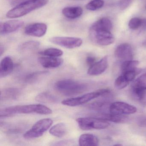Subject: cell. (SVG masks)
Here are the masks:
<instances>
[{
    "instance_id": "obj_1",
    "label": "cell",
    "mask_w": 146,
    "mask_h": 146,
    "mask_svg": "<svg viewBox=\"0 0 146 146\" xmlns=\"http://www.w3.org/2000/svg\"><path fill=\"white\" fill-rule=\"evenodd\" d=\"M52 112V111L50 108L41 104L13 106L1 109V118L11 117L17 113H36L42 115H48L51 114Z\"/></svg>"
},
{
    "instance_id": "obj_2",
    "label": "cell",
    "mask_w": 146,
    "mask_h": 146,
    "mask_svg": "<svg viewBox=\"0 0 146 146\" xmlns=\"http://www.w3.org/2000/svg\"><path fill=\"white\" fill-rule=\"evenodd\" d=\"M48 0H27L11 9L7 13L8 18L14 19L23 17L35 10L46 5Z\"/></svg>"
},
{
    "instance_id": "obj_3",
    "label": "cell",
    "mask_w": 146,
    "mask_h": 146,
    "mask_svg": "<svg viewBox=\"0 0 146 146\" xmlns=\"http://www.w3.org/2000/svg\"><path fill=\"white\" fill-rule=\"evenodd\" d=\"M55 89L66 96L77 95L85 92L88 88L86 84L72 79L60 80L55 84Z\"/></svg>"
},
{
    "instance_id": "obj_4",
    "label": "cell",
    "mask_w": 146,
    "mask_h": 146,
    "mask_svg": "<svg viewBox=\"0 0 146 146\" xmlns=\"http://www.w3.org/2000/svg\"><path fill=\"white\" fill-rule=\"evenodd\" d=\"M111 90L108 89H102L94 92L88 93L83 95L64 100L62 104L68 106L75 107L83 105L88 102L99 97L109 96Z\"/></svg>"
},
{
    "instance_id": "obj_5",
    "label": "cell",
    "mask_w": 146,
    "mask_h": 146,
    "mask_svg": "<svg viewBox=\"0 0 146 146\" xmlns=\"http://www.w3.org/2000/svg\"><path fill=\"white\" fill-rule=\"evenodd\" d=\"M89 36L94 43L99 46L111 45L115 40L111 31L96 27L93 25L90 29Z\"/></svg>"
},
{
    "instance_id": "obj_6",
    "label": "cell",
    "mask_w": 146,
    "mask_h": 146,
    "mask_svg": "<svg viewBox=\"0 0 146 146\" xmlns=\"http://www.w3.org/2000/svg\"><path fill=\"white\" fill-rule=\"evenodd\" d=\"M78 126L83 130L103 129L110 126L108 121L96 117H80L76 119Z\"/></svg>"
},
{
    "instance_id": "obj_7",
    "label": "cell",
    "mask_w": 146,
    "mask_h": 146,
    "mask_svg": "<svg viewBox=\"0 0 146 146\" xmlns=\"http://www.w3.org/2000/svg\"><path fill=\"white\" fill-rule=\"evenodd\" d=\"M53 121L50 118L40 119L35 123L32 128L25 132L24 137L26 139H33L42 136L50 128Z\"/></svg>"
},
{
    "instance_id": "obj_8",
    "label": "cell",
    "mask_w": 146,
    "mask_h": 146,
    "mask_svg": "<svg viewBox=\"0 0 146 146\" xmlns=\"http://www.w3.org/2000/svg\"><path fill=\"white\" fill-rule=\"evenodd\" d=\"M49 41L55 45L69 49L79 47L83 42L81 38L67 36H54L50 38Z\"/></svg>"
},
{
    "instance_id": "obj_9",
    "label": "cell",
    "mask_w": 146,
    "mask_h": 146,
    "mask_svg": "<svg viewBox=\"0 0 146 146\" xmlns=\"http://www.w3.org/2000/svg\"><path fill=\"white\" fill-rule=\"evenodd\" d=\"M136 108L130 104L123 102H116L110 105V113L119 115H129L137 112Z\"/></svg>"
},
{
    "instance_id": "obj_10",
    "label": "cell",
    "mask_w": 146,
    "mask_h": 146,
    "mask_svg": "<svg viewBox=\"0 0 146 146\" xmlns=\"http://www.w3.org/2000/svg\"><path fill=\"white\" fill-rule=\"evenodd\" d=\"M116 58L121 60H131L134 57V51L132 47L129 43H122L119 45L115 50Z\"/></svg>"
},
{
    "instance_id": "obj_11",
    "label": "cell",
    "mask_w": 146,
    "mask_h": 146,
    "mask_svg": "<svg viewBox=\"0 0 146 146\" xmlns=\"http://www.w3.org/2000/svg\"><path fill=\"white\" fill-rule=\"evenodd\" d=\"M47 30L46 25L43 23H35L25 27V33L27 35L41 37L46 35Z\"/></svg>"
},
{
    "instance_id": "obj_12",
    "label": "cell",
    "mask_w": 146,
    "mask_h": 146,
    "mask_svg": "<svg viewBox=\"0 0 146 146\" xmlns=\"http://www.w3.org/2000/svg\"><path fill=\"white\" fill-rule=\"evenodd\" d=\"M24 23L18 20H12L0 25V34L1 35L13 33L18 30L23 26Z\"/></svg>"
},
{
    "instance_id": "obj_13",
    "label": "cell",
    "mask_w": 146,
    "mask_h": 146,
    "mask_svg": "<svg viewBox=\"0 0 146 146\" xmlns=\"http://www.w3.org/2000/svg\"><path fill=\"white\" fill-rule=\"evenodd\" d=\"M108 58L105 56L102 59L96 62L94 64L90 66L88 70V74L90 76H96L105 72L108 67Z\"/></svg>"
},
{
    "instance_id": "obj_14",
    "label": "cell",
    "mask_w": 146,
    "mask_h": 146,
    "mask_svg": "<svg viewBox=\"0 0 146 146\" xmlns=\"http://www.w3.org/2000/svg\"><path fill=\"white\" fill-rule=\"evenodd\" d=\"M22 94V90L18 88H9L3 89L1 92V101L13 100L19 98Z\"/></svg>"
},
{
    "instance_id": "obj_15",
    "label": "cell",
    "mask_w": 146,
    "mask_h": 146,
    "mask_svg": "<svg viewBox=\"0 0 146 146\" xmlns=\"http://www.w3.org/2000/svg\"><path fill=\"white\" fill-rule=\"evenodd\" d=\"M40 64L45 68L52 69L59 67L64 62L63 59L58 57H42L38 59Z\"/></svg>"
},
{
    "instance_id": "obj_16",
    "label": "cell",
    "mask_w": 146,
    "mask_h": 146,
    "mask_svg": "<svg viewBox=\"0 0 146 146\" xmlns=\"http://www.w3.org/2000/svg\"><path fill=\"white\" fill-rule=\"evenodd\" d=\"M14 68L12 59L9 56L5 57L0 65V77H5L11 73Z\"/></svg>"
},
{
    "instance_id": "obj_17",
    "label": "cell",
    "mask_w": 146,
    "mask_h": 146,
    "mask_svg": "<svg viewBox=\"0 0 146 146\" xmlns=\"http://www.w3.org/2000/svg\"><path fill=\"white\" fill-rule=\"evenodd\" d=\"M94 117L100 118L107 121L116 123H125L128 120V118L125 115L113 114L111 113H98Z\"/></svg>"
},
{
    "instance_id": "obj_18",
    "label": "cell",
    "mask_w": 146,
    "mask_h": 146,
    "mask_svg": "<svg viewBox=\"0 0 146 146\" xmlns=\"http://www.w3.org/2000/svg\"><path fill=\"white\" fill-rule=\"evenodd\" d=\"M111 104L106 99L96 101L90 104L88 108L91 110L97 112L98 113H106L109 111Z\"/></svg>"
},
{
    "instance_id": "obj_19",
    "label": "cell",
    "mask_w": 146,
    "mask_h": 146,
    "mask_svg": "<svg viewBox=\"0 0 146 146\" xmlns=\"http://www.w3.org/2000/svg\"><path fill=\"white\" fill-rule=\"evenodd\" d=\"M99 143V139L93 134H82L79 138V145L81 146H97Z\"/></svg>"
},
{
    "instance_id": "obj_20",
    "label": "cell",
    "mask_w": 146,
    "mask_h": 146,
    "mask_svg": "<svg viewBox=\"0 0 146 146\" xmlns=\"http://www.w3.org/2000/svg\"><path fill=\"white\" fill-rule=\"evenodd\" d=\"M82 8L80 7H69L64 8L62 10L63 15L69 19L78 18L83 13Z\"/></svg>"
},
{
    "instance_id": "obj_21",
    "label": "cell",
    "mask_w": 146,
    "mask_h": 146,
    "mask_svg": "<svg viewBox=\"0 0 146 146\" xmlns=\"http://www.w3.org/2000/svg\"><path fill=\"white\" fill-rule=\"evenodd\" d=\"M1 127L3 131L8 134H17L24 130L23 125L19 123H1Z\"/></svg>"
},
{
    "instance_id": "obj_22",
    "label": "cell",
    "mask_w": 146,
    "mask_h": 146,
    "mask_svg": "<svg viewBox=\"0 0 146 146\" xmlns=\"http://www.w3.org/2000/svg\"><path fill=\"white\" fill-rule=\"evenodd\" d=\"M68 129L66 125L63 123H58L53 125L49 130L51 135L58 137H64L67 134Z\"/></svg>"
},
{
    "instance_id": "obj_23",
    "label": "cell",
    "mask_w": 146,
    "mask_h": 146,
    "mask_svg": "<svg viewBox=\"0 0 146 146\" xmlns=\"http://www.w3.org/2000/svg\"><path fill=\"white\" fill-rule=\"evenodd\" d=\"M48 72L46 71H39L32 72L26 76L24 79L25 82L29 84H33L37 82L42 78L48 74Z\"/></svg>"
},
{
    "instance_id": "obj_24",
    "label": "cell",
    "mask_w": 146,
    "mask_h": 146,
    "mask_svg": "<svg viewBox=\"0 0 146 146\" xmlns=\"http://www.w3.org/2000/svg\"><path fill=\"white\" fill-rule=\"evenodd\" d=\"M131 94L133 99L143 106H146V90L131 88Z\"/></svg>"
},
{
    "instance_id": "obj_25",
    "label": "cell",
    "mask_w": 146,
    "mask_h": 146,
    "mask_svg": "<svg viewBox=\"0 0 146 146\" xmlns=\"http://www.w3.org/2000/svg\"><path fill=\"white\" fill-rule=\"evenodd\" d=\"M35 100L38 102L48 104H54L58 102L56 96L48 92H42L36 96Z\"/></svg>"
},
{
    "instance_id": "obj_26",
    "label": "cell",
    "mask_w": 146,
    "mask_h": 146,
    "mask_svg": "<svg viewBox=\"0 0 146 146\" xmlns=\"http://www.w3.org/2000/svg\"><path fill=\"white\" fill-rule=\"evenodd\" d=\"M139 64V61L132 60L123 61L121 66L122 73L129 71L135 70Z\"/></svg>"
},
{
    "instance_id": "obj_27",
    "label": "cell",
    "mask_w": 146,
    "mask_h": 146,
    "mask_svg": "<svg viewBox=\"0 0 146 146\" xmlns=\"http://www.w3.org/2000/svg\"><path fill=\"white\" fill-rule=\"evenodd\" d=\"M40 46V43L38 41H30L20 45L19 50L21 52H25L27 51H31L36 49Z\"/></svg>"
},
{
    "instance_id": "obj_28",
    "label": "cell",
    "mask_w": 146,
    "mask_h": 146,
    "mask_svg": "<svg viewBox=\"0 0 146 146\" xmlns=\"http://www.w3.org/2000/svg\"><path fill=\"white\" fill-rule=\"evenodd\" d=\"M63 52L60 49L57 48H47L43 51L40 52V54L44 56L52 57H59L63 54Z\"/></svg>"
},
{
    "instance_id": "obj_29",
    "label": "cell",
    "mask_w": 146,
    "mask_h": 146,
    "mask_svg": "<svg viewBox=\"0 0 146 146\" xmlns=\"http://www.w3.org/2000/svg\"><path fill=\"white\" fill-rule=\"evenodd\" d=\"M132 88L146 90V72L141 75L134 82Z\"/></svg>"
},
{
    "instance_id": "obj_30",
    "label": "cell",
    "mask_w": 146,
    "mask_h": 146,
    "mask_svg": "<svg viewBox=\"0 0 146 146\" xmlns=\"http://www.w3.org/2000/svg\"><path fill=\"white\" fill-rule=\"evenodd\" d=\"M103 0H92L86 6L87 10L90 11H95L101 8L104 5Z\"/></svg>"
},
{
    "instance_id": "obj_31",
    "label": "cell",
    "mask_w": 146,
    "mask_h": 146,
    "mask_svg": "<svg viewBox=\"0 0 146 146\" xmlns=\"http://www.w3.org/2000/svg\"><path fill=\"white\" fill-rule=\"evenodd\" d=\"M129 82H128L123 75L117 78L114 82V86L117 90H122L127 87Z\"/></svg>"
},
{
    "instance_id": "obj_32",
    "label": "cell",
    "mask_w": 146,
    "mask_h": 146,
    "mask_svg": "<svg viewBox=\"0 0 146 146\" xmlns=\"http://www.w3.org/2000/svg\"><path fill=\"white\" fill-rule=\"evenodd\" d=\"M142 19L139 18L135 17L131 19L129 23V27L131 29L137 30L140 29L141 25Z\"/></svg>"
},
{
    "instance_id": "obj_33",
    "label": "cell",
    "mask_w": 146,
    "mask_h": 146,
    "mask_svg": "<svg viewBox=\"0 0 146 146\" xmlns=\"http://www.w3.org/2000/svg\"><path fill=\"white\" fill-rule=\"evenodd\" d=\"M137 74V70L129 71L123 73V75L125 77L128 82H130L133 81L135 77Z\"/></svg>"
},
{
    "instance_id": "obj_34",
    "label": "cell",
    "mask_w": 146,
    "mask_h": 146,
    "mask_svg": "<svg viewBox=\"0 0 146 146\" xmlns=\"http://www.w3.org/2000/svg\"><path fill=\"white\" fill-rule=\"evenodd\" d=\"M132 0H120L119 8L121 11L125 10L131 3Z\"/></svg>"
},
{
    "instance_id": "obj_35",
    "label": "cell",
    "mask_w": 146,
    "mask_h": 146,
    "mask_svg": "<svg viewBox=\"0 0 146 146\" xmlns=\"http://www.w3.org/2000/svg\"><path fill=\"white\" fill-rule=\"evenodd\" d=\"M137 123L140 127L146 128V116L139 117L137 119Z\"/></svg>"
},
{
    "instance_id": "obj_36",
    "label": "cell",
    "mask_w": 146,
    "mask_h": 146,
    "mask_svg": "<svg viewBox=\"0 0 146 146\" xmlns=\"http://www.w3.org/2000/svg\"><path fill=\"white\" fill-rule=\"evenodd\" d=\"M96 59L93 56H88L86 58V63L88 65L90 66L94 64L96 62Z\"/></svg>"
},
{
    "instance_id": "obj_37",
    "label": "cell",
    "mask_w": 146,
    "mask_h": 146,
    "mask_svg": "<svg viewBox=\"0 0 146 146\" xmlns=\"http://www.w3.org/2000/svg\"><path fill=\"white\" fill-rule=\"evenodd\" d=\"M141 31H145L146 29V19H142V21L141 25Z\"/></svg>"
},
{
    "instance_id": "obj_38",
    "label": "cell",
    "mask_w": 146,
    "mask_h": 146,
    "mask_svg": "<svg viewBox=\"0 0 146 146\" xmlns=\"http://www.w3.org/2000/svg\"><path fill=\"white\" fill-rule=\"evenodd\" d=\"M4 51H5V48L4 47L2 46H1L0 47V53H1V56H2V54L4 53Z\"/></svg>"
},
{
    "instance_id": "obj_39",
    "label": "cell",
    "mask_w": 146,
    "mask_h": 146,
    "mask_svg": "<svg viewBox=\"0 0 146 146\" xmlns=\"http://www.w3.org/2000/svg\"><path fill=\"white\" fill-rule=\"evenodd\" d=\"M143 46H144L145 48H146V41H145V42H143Z\"/></svg>"
},
{
    "instance_id": "obj_40",
    "label": "cell",
    "mask_w": 146,
    "mask_h": 146,
    "mask_svg": "<svg viewBox=\"0 0 146 146\" xmlns=\"http://www.w3.org/2000/svg\"><path fill=\"white\" fill-rule=\"evenodd\" d=\"M143 71L144 72H146V68L143 69Z\"/></svg>"
},
{
    "instance_id": "obj_41",
    "label": "cell",
    "mask_w": 146,
    "mask_h": 146,
    "mask_svg": "<svg viewBox=\"0 0 146 146\" xmlns=\"http://www.w3.org/2000/svg\"><path fill=\"white\" fill-rule=\"evenodd\" d=\"M145 9H146V6H145Z\"/></svg>"
}]
</instances>
